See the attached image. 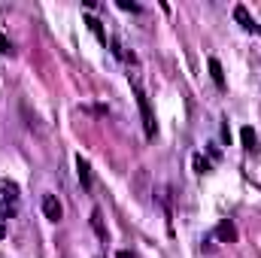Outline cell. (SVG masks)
Masks as SVG:
<instances>
[{"mask_svg": "<svg viewBox=\"0 0 261 258\" xmlns=\"http://www.w3.org/2000/svg\"><path fill=\"white\" fill-rule=\"evenodd\" d=\"M130 85H134V94H137V107H140V116H143V131H146V137L152 140L155 134H158V122H155V113H152V107H149V97H146V91H143V85H140V79L128 73Z\"/></svg>", "mask_w": 261, "mask_h": 258, "instance_id": "cell-1", "label": "cell"}, {"mask_svg": "<svg viewBox=\"0 0 261 258\" xmlns=\"http://www.w3.org/2000/svg\"><path fill=\"white\" fill-rule=\"evenodd\" d=\"M18 200H21V194H18V183H12V179H0V222L3 219H12L15 213H18Z\"/></svg>", "mask_w": 261, "mask_h": 258, "instance_id": "cell-2", "label": "cell"}, {"mask_svg": "<svg viewBox=\"0 0 261 258\" xmlns=\"http://www.w3.org/2000/svg\"><path fill=\"white\" fill-rule=\"evenodd\" d=\"M43 216H46L49 222H61L64 207H61V200H58L55 194H43Z\"/></svg>", "mask_w": 261, "mask_h": 258, "instance_id": "cell-3", "label": "cell"}, {"mask_svg": "<svg viewBox=\"0 0 261 258\" xmlns=\"http://www.w3.org/2000/svg\"><path fill=\"white\" fill-rule=\"evenodd\" d=\"M76 173H79V186H82V189H91V164H88L82 155L76 158Z\"/></svg>", "mask_w": 261, "mask_h": 258, "instance_id": "cell-4", "label": "cell"}, {"mask_svg": "<svg viewBox=\"0 0 261 258\" xmlns=\"http://www.w3.org/2000/svg\"><path fill=\"white\" fill-rule=\"evenodd\" d=\"M216 237L222 240V243H234L237 240V228L225 219V222H219V228H216Z\"/></svg>", "mask_w": 261, "mask_h": 258, "instance_id": "cell-5", "label": "cell"}, {"mask_svg": "<svg viewBox=\"0 0 261 258\" xmlns=\"http://www.w3.org/2000/svg\"><path fill=\"white\" fill-rule=\"evenodd\" d=\"M234 18L240 21V28H243V31H255V28H258V24L252 21V15L246 12V6H234Z\"/></svg>", "mask_w": 261, "mask_h": 258, "instance_id": "cell-6", "label": "cell"}, {"mask_svg": "<svg viewBox=\"0 0 261 258\" xmlns=\"http://www.w3.org/2000/svg\"><path fill=\"white\" fill-rule=\"evenodd\" d=\"M240 140H243V149H246V152H255V149H258V137H255V131L249 128V125L240 131Z\"/></svg>", "mask_w": 261, "mask_h": 258, "instance_id": "cell-7", "label": "cell"}, {"mask_svg": "<svg viewBox=\"0 0 261 258\" xmlns=\"http://www.w3.org/2000/svg\"><path fill=\"white\" fill-rule=\"evenodd\" d=\"M210 76H213L216 88H225V73H222V64H219V58H210Z\"/></svg>", "mask_w": 261, "mask_h": 258, "instance_id": "cell-8", "label": "cell"}, {"mask_svg": "<svg viewBox=\"0 0 261 258\" xmlns=\"http://www.w3.org/2000/svg\"><path fill=\"white\" fill-rule=\"evenodd\" d=\"M91 228L97 231V237H100V240H107V228H103V216H100V210H97V207L91 210Z\"/></svg>", "mask_w": 261, "mask_h": 258, "instance_id": "cell-9", "label": "cell"}, {"mask_svg": "<svg viewBox=\"0 0 261 258\" xmlns=\"http://www.w3.org/2000/svg\"><path fill=\"white\" fill-rule=\"evenodd\" d=\"M85 24H88V28H91V34H94V37H97V40H100V43L107 46V34H103V28H100V21H97L94 15H88V18H85Z\"/></svg>", "mask_w": 261, "mask_h": 258, "instance_id": "cell-10", "label": "cell"}, {"mask_svg": "<svg viewBox=\"0 0 261 258\" xmlns=\"http://www.w3.org/2000/svg\"><path fill=\"white\" fill-rule=\"evenodd\" d=\"M195 170L200 173V176H203V173H210V170H213V164H210L203 155H195Z\"/></svg>", "mask_w": 261, "mask_h": 258, "instance_id": "cell-11", "label": "cell"}, {"mask_svg": "<svg viewBox=\"0 0 261 258\" xmlns=\"http://www.w3.org/2000/svg\"><path fill=\"white\" fill-rule=\"evenodd\" d=\"M0 55H12V43L6 40V34H0Z\"/></svg>", "mask_w": 261, "mask_h": 258, "instance_id": "cell-12", "label": "cell"}, {"mask_svg": "<svg viewBox=\"0 0 261 258\" xmlns=\"http://www.w3.org/2000/svg\"><path fill=\"white\" fill-rule=\"evenodd\" d=\"M119 9H128V12H140L137 3H128V0H119Z\"/></svg>", "mask_w": 261, "mask_h": 258, "instance_id": "cell-13", "label": "cell"}, {"mask_svg": "<svg viewBox=\"0 0 261 258\" xmlns=\"http://www.w3.org/2000/svg\"><path fill=\"white\" fill-rule=\"evenodd\" d=\"M116 258H134V255H130L128 249H122V252H119V255H116Z\"/></svg>", "mask_w": 261, "mask_h": 258, "instance_id": "cell-14", "label": "cell"}, {"mask_svg": "<svg viewBox=\"0 0 261 258\" xmlns=\"http://www.w3.org/2000/svg\"><path fill=\"white\" fill-rule=\"evenodd\" d=\"M3 237H6V225L0 222V240H3Z\"/></svg>", "mask_w": 261, "mask_h": 258, "instance_id": "cell-15", "label": "cell"}, {"mask_svg": "<svg viewBox=\"0 0 261 258\" xmlns=\"http://www.w3.org/2000/svg\"><path fill=\"white\" fill-rule=\"evenodd\" d=\"M255 31H258V34H261V24H258V28H255Z\"/></svg>", "mask_w": 261, "mask_h": 258, "instance_id": "cell-16", "label": "cell"}]
</instances>
